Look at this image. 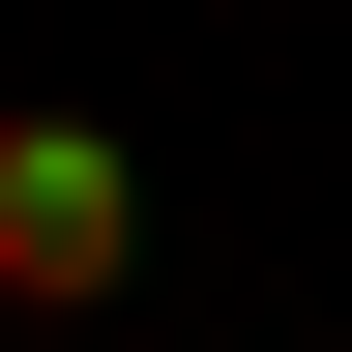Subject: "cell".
Segmentation results:
<instances>
[{"instance_id": "1", "label": "cell", "mask_w": 352, "mask_h": 352, "mask_svg": "<svg viewBox=\"0 0 352 352\" xmlns=\"http://www.w3.org/2000/svg\"><path fill=\"white\" fill-rule=\"evenodd\" d=\"M118 294H147V147L0 88V323H118Z\"/></svg>"}]
</instances>
